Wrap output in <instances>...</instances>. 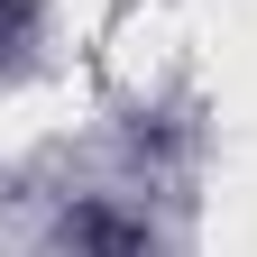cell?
Here are the masks:
<instances>
[{
    "instance_id": "cell-1",
    "label": "cell",
    "mask_w": 257,
    "mask_h": 257,
    "mask_svg": "<svg viewBox=\"0 0 257 257\" xmlns=\"http://www.w3.org/2000/svg\"><path fill=\"white\" fill-rule=\"evenodd\" d=\"M74 239H83V257H147V239L128 230V220H110V211H83Z\"/></svg>"
}]
</instances>
